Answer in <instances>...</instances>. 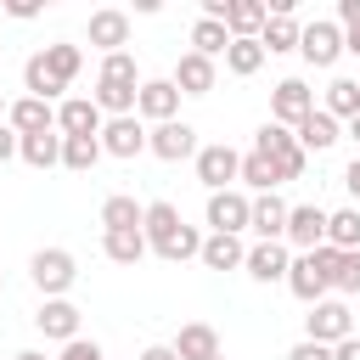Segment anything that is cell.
<instances>
[{"instance_id":"obj_10","label":"cell","mask_w":360,"mask_h":360,"mask_svg":"<svg viewBox=\"0 0 360 360\" xmlns=\"http://www.w3.org/2000/svg\"><path fill=\"white\" fill-rule=\"evenodd\" d=\"M309 112H315V90H309L304 79H281V84L270 90V124H281V129H298Z\"/></svg>"},{"instance_id":"obj_38","label":"cell","mask_w":360,"mask_h":360,"mask_svg":"<svg viewBox=\"0 0 360 360\" xmlns=\"http://www.w3.org/2000/svg\"><path fill=\"white\" fill-rule=\"evenodd\" d=\"M287 360H332V349H326V343H309V338H298V343L287 349Z\"/></svg>"},{"instance_id":"obj_3","label":"cell","mask_w":360,"mask_h":360,"mask_svg":"<svg viewBox=\"0 0 360 360\" xmlns=\"http://www.w3.org/2000/svg\"><path fill=\"white\" fill-rule=\"evenodd\" d=\"M253 152H259V158H270V169H276V180H281V186H287V180H298V174H304V163H309V158H304V146L292 141V129H281V124H270V118L259 124Z\"/></svg>"},{"instance_id":"obj_15","label":"cell","mask_w":360,"mask_h":360,"mask_svg":"<svg viewBox=\"0 0 360 360\" xmlns=\"http://www.w3.org/2000/svg\"><path fill=\"white\" fill-rule=\"evenodd\" d=\"M6 129L22 141V135H51L56 129V107L51 101H34V96H17L6 107Z\"/></svg>"},{"instance_id":"obj_18","label":"cell","mask_w":360,"mask_h":360,"mask_svg":"<svg viewBox=\"0 0 360 360\" xmlns=\"http://www.w3.org/2000/svg\"><path fill=\"white\" fill-rule=\"evenodd\" d=\"M101 107L90 101V96H68V101H56V135H101Z\"/></svg>"},{"instance_id":"obj_11","label":"cell","mask_w":360,"mask_h":360,"mask_svg":"<svg viewBox=\"0 0 360 360\" xmlns=\"http://www.w3.org/2000/svg\"><path fill=\"white\" fill-rule=\"evenodd\" d=\"M146 152L163 158V163H186V158H197V129H191L186 118L152 124V129H146Z\"/></svg>"},{"instance_id":"obj_16","label":"cell","mask_w":360,"mask_h":360,"mask_svg":"<svg viewBox=\"0 0 360 360\" xmlns=\"http://www.w3.org/2000/svg\"><path fill=\"white\" fill-rule=\"evenodd\" d=\"M287 264H292L287 242H253V248H248V259H242V270H248L259 287H276V281H287Z\"/></svg>"},{"instance_id":"obj_12","label":"cell","mask_w":360,"mask_h":360,"mask_svg":"<svg viewBox=\"0 0 360 360\" xmlns=\"http://www.w3.org/2000/svg\"><path fill=\"white\" fill-rule=\"evenodd\" d=\"M84 39H90L101 56H112V51H129V11H118V6H101V11H90V22H84Z\"/></svg>"},{"instance_id":"obj_36","label":"cell","mask_w":360,"mask_h":360,"mask_svg":"<svg viewBox=\"0 0 360 360\" xmlns=\"http://www.w3.org/2000/svg\"><path fill=\"white\" fill-rule=\"evenodd\" d=\"M96 79H112V84H141V73H135V56H129V51L101 56V73H96Z\"/></svg>"},{"instance_id":"obj_24","label":"cell","mask_w":360,"mask_h":360,"mask_svg":"<svg viewBox=\"0 0 360 360\" xmlns=\"http://www.w3.org/2000/svg\"><path fill=\"white\" fill-rule=\"evenodd\" d=\"M208 270H242V259H248V242L242 236H202V253H197Z\"/></svg>"},{"instance_id":"obj_21","label":"cell","mask_w":360,"mask_h":360,"mask_svg":"<svg viewBox=\"0 0 360 360\" xmlns=\"http://www.w3.org/2000/svg\"><path fill=\"white\" fill-rule=\"evenodd\" d=\"M169 349H174L180 360H214V354H225V349H219V332H214L208 321H186Z\"/></svg>"},{"instance_id":"obj_51","label":"cell","mask_w":360,"mask_h":360,"mask_svg":"<svg viewBox=\"0 0 360 360\" xmlns=\"http://www.w3.org/2000/svg\"><path fill=\"white\" fill-rule=\"evenodd\" d=\"M354 338H360V332H354Z\"/></svg>"},{"instance_id":"obj_37","label":"cell","mask_w":360,"mask_h":360,"mask_svg":"<svg viewBox=\"0 0 360 360\" xmlns=\"http://www.w3.org/2000/svg\"><path fill=\"white\" fill-rule=\"evenodd\" d=\"M56 360H107V354H101V343H96V338H73V343H62V354H56Z\"/></svg>"},{"instance_id":"obj_32","label":"cell","mask_w":360,"mask_h":360,"mask_svg":"<svg viewBox=\"0 0 360 360\" xmlns=\"http://www.w3.org/2000/svg\"><path fill=\"white\" fill-rule=\"evenodd\" d=\"M101 253L112 264H141L146 259V236L141 231H101Z\"/></svg>"},{"instance_id":"obj_42","label":"cell","mask_w":360,"mask_h":360,"mask_svg":"<svg viewBox=\"0 0 360 360\" xmlns=\"http://www.w3.org/2000/svg\"><path fill=\"white\" fill-rule=\"evenodd\" d=\"M332 360H360V338H343V343H332Z\"/></svg>"},{"instance_id":"obj_43","label":"cell","mask_w":360,"mask_h":360,"mask_svg":"<svg viewBox=\"0 0 360 360\" xmlns=\"http://www.w3.org/2000/svg\"><path fill=\"white\" fill-rule=\"evenodd\" d=\"M11 158H17V135H11V129H6V124H0V169H6V163H11Z\"/></svg>"},{"instance_id":"obj_8","label":"cell","mask_w":360,"mask_h":360,"mask_svg":"<svg viewBox=\"0 0 360 360\" xmlns=\"http://www.w3.org/2000/svg\"><path fill=\"white\" fill-rule=\"evenodd\" d=\"M281 242H287V253H315V248H326V208H321V202H292Z\"/></svg>"},{"instance_id":"obj_40","label":"cell","mask_w":360,"mask_h":360,"mask_svg":"<svg viewBox=\"0 0 360 360\" xmlns=\"http://www.w3.org/2000/svg\"><path fill=\"white\" fill-rule=\"evenodd\" d=\"M343 191H349V197H354V208H360V152L343 163Z\"/></svg>"},{"instance_id":"obj_7","label":"cell","mask_w":360,"mask_h":360,"mask_svg":"<svg viewBox=\"0 0 360 360\" xmlns=\"http://www.w3.org/2000/svg\"><path fill=\"white\" fill-rule=\"evenodd\" d=\"M248 208H253V197H248L242 186H231V191H208L202 225H208L214 236H242V231H248Z\"/></svg>"},{"instance_id":"obj_25","label":"cell","mask_w":360,"mask_h":360,"mask_svg":"<svg viewBox=\"0 0 360 360\" xmlns=\"http://www.w3.org/2000/svg\"><path fill=\"white\" fill-rule=\"evenodd\" d=\"M264 28V0H231L225 6V34L231 39H259Z\"/></svg>"},{"instance_id":"obj_5","label":"cell","mask_w":360,"mask_h":360,"mask_svg":"<svg viewBox=\"0 0 360 360\" xmlns=\"http://www.w3.org/2000/svg\"><path fill=\"white\" fill-rule=\"evenodd\" d=\"M304 338L309 343H343V338H354V309L343 304V298H321V304H309V315H304Z\"/></svg>"},{"instance_id":"obj_46","label":"cell","mask_w":360,"mask_h":360,"mask_svg":"<svg viewBox=\"0 0 360 360\" xmlns=\"http://www.w3.org/2000/svg\"><path fill=\"white\" fill-rule=\"evenodd\" d=\"M343 135H349V141H354V146H360V112H354V118H349V124H343Z\"/></svg>"},{"instance_id":"obj_9","label":"cell","mask_w":360,"mask_h":360,"mask_svg":"<svg viewBox=\"0 0 360 360\" xmlns=\"http://www.w3.org/2000/svg\"><path fill=\"white\" fill-rule=\"evenodd\" d=\"M298 56H304L309 68H338V56H343V28H338L332 17L304 22V28H298Z\"/></svg>"},{"instance_id":"obj_41","label":"cell","mask_w":360,"mask_h":360,"mask_svg":"<svg viewBox=\"0 0 360 360\" xmlns=\"http://www.w3.org/2000/svg\"><path fill=\"white\" fill-rule=\"evenodd\" d=\"M6 17H17V22H34V17H39V0H6Z\"/></svg>"},{"instance_id":"obj_2","label":"cell","mask_w":360,"mask_h":360,"mask_svg":"<svg viewBox=\"0 0 360 360\" xmlns=\"http://www.w3.org/2000/svg\"><path fill=\"white\" fill-rule=\"evenodd\" d=\"M332 264H338V248L292 253V264H287V292L304 298V304H321V298L332 292Z\"/></svg>"},{"instance_id":"obj_50","label":"cell","mask_w":360,"mask_h":360,"mask_svg":"<svg viewBox=\"0 0 360 360\" xmlns=\"http://www.w3.org/2000/svg\"><path fill=\"white\" fill-rule=\"evenodd\" d=\"M214 360H225V354H214Z\"/></svg>"},{"instance_id":"obj_31","label":"cell","mask_w":360,"mask_h":360,"mask_svg":"<svg viewBox=\"0 0 360 360\" xmlns=\"http://www.w3.org/2000/svg\"><path fill=\"white\" fill-rule=\"evenodd\" d=\"M96 163H101V141H96V135H62V169L90 174Z\"/></svg>"},{"instance_id":"obj_4","label":"cell","mask_w":360,"mask_h":360,"mask_svg":"<svg viewBox=\"0 0 360 360\" xmlns=\"http://www.w3.org/2000/svg\"><path fill=\"white\" fill-rule=\"evenodd\" d=\"M28 281L39 287V298H68V287L79 281V259L68 248H39L28 259Z\"/></svg>"},{"instance_id":"obj_13","label":"cell","mask_w":360,"mask_h":360,"mask_svg":"<svg viewBox=\"0 0 360 360\" xmlns=\"http://www.w3.org/2000/svg\"><path fill=\"white\" fill-rule=\"evenodd\" d=\"M135 118H141V124H169V118H180V90H174L169 79H141V90H135Z\"/></svg>"},{"instance_id":"obj_20","label":"cell","mask_w":360,"mask_h":360,"mask_svg":"<svg viewBox=\"0 0 360 360\" xmlns=\"http://www.w3.org/2000/svg\"><path fill=\"white\" fill-rule=\"evenodd\" d=\"M214 79H219V68H214L208 56H197V51H186V56L174 62V73H169V84H174L180 96H208Z\"/></svg>"},{"instance_id":"obj_39","label":"cell","mask_w":360,"mask_h":360,"mask_svg":"<svg viewBox=\"0 0 360 360\" xmlns=\"http://www.w3.org/2000/svg\"><path fill=\"white\" fill-rule=\"evenodd\" d=\"M332 22H338L343 34H349V28H360V0H338V17H332Z\"/></svg>"},{"instance_id":"obj_14","label":"cell","mask_w":360,"mask_h":360,"mask_svg":"<svg viewBox=\"0 0 360 360\" xmlns=\"http://www.w3.org/2000/svg\"><path fill=\"white\" fill-rule=\"evenodd\" d=\"M96 141H101V158H124V163H129V158L146 152V124H141L135 112H129V118H107Z\"/></svg>"},{"instance_id":"obj_44","label":"cell","mask_w":360,"mask_h":360,"mask_svg":"<svg viewBox=\"0 0 360 360\" xmlns=\"http://www.w3.org/2000/svg\"><path fill=\"white\" fill-rule=\"evenodd\" d=\"M141 360H180L169 343H152V349H141Z\"/></svg>"},{"instance_id":"obj_19","label":"cell","mask_w":360,"mask_h":360,"mask_svg":"<svg viewBox=\"0 0 360 360\" xmlns=\"http://www.w3.org/2000/svg\"><path fill=\"white\" fill-rule=\"evenodd\" d=\"M287 208H292V202H281L276 191H259L253 208H248V231H253L259 242H281V231H287Z\"/></svg>"},{"instance_id":"obj_17","label":"cell","mask_w":360,"mask_h":360,"mask_svg":"<svg viewBox=\"0 0 360 360\" xmlns=\"http://www.w3.org/2000/svg\"><path fill=\"white\" fill-rule=\"evenodd\" d=\"M34 326H39L51 343H73V338H84V332H79V304H73V298H45V304L34 309Z\"/></svg>"},{"instance_id":"obj_49","label":"cell","mask_w":360,"mask_h":360,"mask_svg":"<svg viewBox=\"0 0 360 360\" xmlns=\"http://www.w3.org/2000/svg\"><path fill=\"white\" fill-rule=\"evenodd\" d=\"M0 292H6V276H0Z\"/></svg>"},{"instance_id":"obj_6","label":"cell","mask_w":360,"mask_h":360,"mask_svg":"<svg viewBox=\"0 0 360 360\" xmlns=\"http://www.w3.org/2000/svg\"><path fill=\"white\" fill-rule=\"evenodd\" d=\"M191 169H197V180H202L208 191H231V186H236V169H242V152H236L231 141H208V146H197Z\"/></svg>"},{"instance_id":"obj_48","label":"cell","mask_w":360,"mask_h":360,"mask_svg":"<svg viewBox=\"0 0 360 360\" xmlns=\"http://www.w3.org/2000/svg\"><path fill=\"white\" fill-rule=\"evenodd\" d=\"M6 107H11V101H6V90H0V124H6Z\"/></svg>"},{"instance_id":"obj_22","label":"cell","mask_w":360,"mask_h":360,"mask_svg":"<svg viewBox=\"0 0 360 360\" xmlns=\"http://www.w3.org/2000/svg\"><path fill=\"white\" fill-rule=\"evenodd\" d=\"M292 141H298V146H304V158H309V152H326V146H338V141H343V124H338V118H326V112L315 107V112H309V118L292 129Z\"/></svg>"},{"instance_id":"obj_47","label":"cell","mask_w":360,"mask_h":360,"mask_svg":"<svg viewBox=\"0 0 360 360\" xmlns=\"http://www.w3.org/2000/svg\"><path fill=\"white\" fill-rule=\"evenodd\" d=\"M11 360H51V354H45V349H17Z\"/></svg>"},{"instance_id":"obj_28","label":"cell","mask_w":360,"mask_h":360,"mask_svg":"<svg viewBox=\"0 0 360 360\" xmlns=\"http://www.w3.org/2000/svg\"><path fill=\"white\" fill-rule=\"evenodd\" d=\"M298 17H264V28H259V45H264V56H287V51H298Z\"/></svg>"},{"instance_id":"obj_26","label":"cell","mask_w":360,"mask_h":360,"mask_svg":"<svg viewBox=\"0 0 360 360\" xmlns=\"http://www.w3.org/2000/svg\"><path fill=\"white\" fill-rule=\"evenodd\" d=\"M321 112L338 118V124H349V118L360 112V79H332L326 96H321Z\"/></svg>"},{"instance_id":"obj_29","label":"cell","mask_w":360,"mask_h":360,"mask_svg":"<svg viewBox=\"0 0 360 360\" xmlns=\"http://www.w3.org/2000/svg\"><path fill=\"white\" fill-rule=\"evenodd\" d=\"M17 158L28 163V169H56L62 163V135L51 129V135H22L17 141Z\"/></svg>"},{"instance_id":"obj_27","label":"cell","mask_w":360,"mask_h":360,"mask_svg":"<svg viewBox=\"0 0 360 360\" xmlns=\"http://www.w3.org/2000/svg\"><path fill=\"white\" fill-rule=\"evenodd\" d=\"M326 248H338V253H354L360 248V208L354 202L326 214Z\"/></svg>"},{"instance_id":"obj_34","label":"cell","mask_w":360,"mask_h":360,"mask_svg":"<svg viewBox=\"0 0 360 360\" xmlns=\"http://www.w3.org/2000/svg\"><path fill=\"white\" fill-rule=\"evenodd\" d=\"M225 45H231L225 22H208V17H197V22H191V51H197V56L219 62V56H225Z\"/></svg>"},{"instance_id":"obj_45","label":"cell","mask_w":360,"mask_h":360,"mask_svg":"<svg viewBox=\"0 0 360 360\" xmlns=\"http://www.w3.org/2000/svg\"><path fill=\"white\" fill-rule=\"evenodd\" d=\"M343 51H349V56H360V28H349V34H343Z\"/></svg>"},{"instance_id":"obj_1","label":"cell","mask_w":360,"mask_h":360,"mask_svg":"<svg viewBox=\"0 0 360 360\" xmlns=\"http://www.w3.org/2000/svg\"><path fill=\"white\" fill-rule=\"evenodd\" d=\"M141 236H146V253H158V259H169V264H186V259L202 253V231L186 225L180 208L163 202V197L141 208Z\"/></svg>"},{"instance_id":"obj_30","label":"cell","mask_w":360,"mask_h":360,"mask_svg":"<svg viewBox=\"0 0 360 360\" xmlns=\"http://www.w3.org/2000/svg\"><path fill=\"white\" fill-rule=\"evenodd\" d=\"M141 208L146 202H135L129 191H112L101 202V231H141Z\"/></svg>"},{"instance_id":"obj_35","label":"cell","mask_w":360,"mask_h":360,"mask_svg":"<svg viewBox=\"0 0 360 360\" xmlns=\"http://www.w3.org/2000/svg\"><path fill=\"white\" fill-rule=\"evenodd\" d=\"M332 292H343V298L360 292V248H354V253H338V264H332Z\"/></svg>"},{"instance_id":"obj_33","label":"cell","mask_w":360,"mask_h":360,"mask_svg":"<svg viewBox=\"0 0 360 360\" xmlns=\"http://www.w3.org/2000/svg\"><path fill=\"white\" fill-rule=\"evenodd\" d=\"M259 68H264V45H259V39H231V45H225V73L253 79Z\"/></svg>"},{"instance_id":"obj_23","label":"cell","mask_w":360,"mask_h":360,"mask_svg":"<svg viewBox=\"0 0 360 360\" xmlns=\"http://www.w3.org/2000/svg\"><path fill=\"white\" fill-rule=\"evenodd\" d=\"M39 62H45V73L68 90L73 79H79V68H84V45H68V39H56V45H45L39 51Z\"/></svg>"}]
</instances>
